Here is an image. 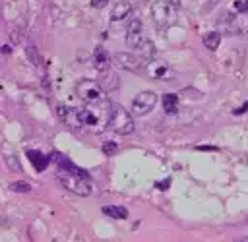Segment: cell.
<instances>
[{
    "label": "cell",
    "mask_w": 248,
    "mask_h": 242,
    "mask_svg": "<svg viewBox=\"0 0 248 242\" xmlns=\"http://www.w3.org/2000/svg\"><path fill=\"white\" fill-rule=\"evenodd\" d=\"M147 43L145 35H143V25L138 17H132L128 27H126V45L134 50H140L143 45Z\"/></svg>",
    "instance_id": "obj_5"
},
{
    "label": "cell",
    "mask_w": 248,
    "mask_h": 242,
    "mask_svg": "<svg viewBox=\"0 0 248 242\" xmlns=\"http://www.w3.org/2000/svg\"><path fill=\"white\" fill-rule=\"evenodd\" d=\"M169 184H170V178H165L163 182H155V186H157L159 190H167V188H169Z\"/></svg>",
    "instance_id": "obj_20"
},
{
    "label": "cell",
    "mask_w": 248,
    "mask_h": 242,
    "mask_svg": "<svg viewBox=\"0 0 248 242\" xmlns=\"http://www.w3.org/2000/svg\"><path fill=\"white\" fill-rule=\"evenodd\" d=\"M116 151H118V145H116V143H112V141L103 143V153H105V155H114Z\"/></svg>",
    "instance_id": "obj_17"
},
{
    "label": "cell",
    "mask_w": 248,
    "mask_h": 242,
    "mask_svg": "<svg viewBox=\"0 0 248 242\" xmlns=\"http://www.w3.org/2000/svg\"><path fill=\"white\" fill-rule=\"evenodd\" d=\"M114 60H116V64H118L120 68L130 70V72H141V70L145 68L143 58H138V56H134V54H130V52H116V54H114Z\"/></svg>",
    "instance_id": "obj_7"
},
{
    "label": "cell",
    "mask_w": 248,
    "mask_h": 242,
    "mask_svg": "<svg viewBox=\"0 0 248 242\" xmlns=\"http://www.w3.org/2000/svg\"><path fill=\"white\" fill-rule=\"evenodd\" d=\"M97 81H99V85H101V89L105 91V93H110V91H116L118 89V85H120V77L108 68V70H103V72H99V77H97Z\"/></svg>",
    "instance_id": "obj_8"
},
{
    "label": "cell",
    "mask_w": 248,
    "mask_h": 242,
    "mask_svg": "<svg viewBox=\"0 0 248 242\" xmlns=\"http://www.w3.org/2000/svg\"><path fill=\"white\" fill-rule=\"evenodd\" d=\"M108 128H110L112 132L120 134V136H128V134H132V132H134L136 124H134L132 114H130L124 106H120V105H116V103H110Z\"/></svg>",
    "instance_id": "obj_2"
},
{
    "label": "cell",
    "mask_w": 248,
    "mask_h": 242,
    "mask_svg": "<svg viewBox=\"0 0 248 242\" xmlns=\"http://www.w3.org/2000/svg\"><path fill=\"white\" fill-rule=\"evenodd\" d=\"M27 56H29V58H33V62H35V64H39V56H37L35 46H27Z\"/></svg>",
    "instance_id": "obj_19"
},
{
    "label": "cell",
    "mask_w": 248,
    "mask_h": 242,
    "mask_svg": "<svg viewBox=\"0 0 248 242\" xmlns=\"http://www.w3.org/2000/svg\"><path fill=\"white\" fill-rule=\"evenodd\" d=\"M103 213L108 215L110 219H126L128 217V209L122 207V205H105Z\"/></svg>",
    "instance_id": "obj_14"
},
{
    "label": "cell",
    "mask_w": 248,
    "mask_h": 242,
    "mask_svg": "<svg viewBox=\"0 0 248 242\" xmlns=\"http://www.w3.org/2000/svg\"><path fill=\"white\" fill-rule=\"evenodd\" d=\"M56 178L58 182L70 190L72 194H78V196H89L93 186H91V180H89V174L83 170V168H76V170H66V168H58L56 170Z\"/></svg>",
    "instance_id": "obj_1"
},
{
    "label": "cell",
    "mask_w": 248,
    "mask_h": 242,
    "mask_svg": "<svg viewBox=\"0 0 248 242\" xmlns=\"http://www.w3.org/2000/svg\"><path fill=\"white\" fill-rule=\"evenodd\" d=\"M10 188H12V192H21V194L31 192V186H29L27 182H23V180H19V182H12Z\"/></svg>",
    "instance_id": "obj_16"
},
{
    "label": "cell",
    "mask_w": 248,
    "mask_h": 242,
    "mask_svg": "<svg viewBox=\"0 0 248 242\" xmlns=\"http://www.w3.org/2000/svg\"><path fill=\"white\" fill-rule=\"evenodd\" d=\"M27 159L31 161V165L35 166L37 172H43V170L46 168L48 161H50L46 155H43V153H39V151H27Z\"/></svg>",
    "instance_id": "obj_10"
},
{
    "label": "cell",
    "mask_w": 248,
    "mask_h": 242,
    "mask_svg": "<svg viewBox=\"0 0 248 242\" xmlns=\"http://www.w3.org/2000/svg\"><path fill=\"white\" fill-rule=\"evenodd\" d=\"M147 72L157 79H167L169 66L165 62H161V60H151V62H147Z\"/></svg>",
    "instance_id": "obj_9"
},
{
    "label": "cell",
    "mask_w": 248,
    "mask_h": 242,
    "mask_svg": "<svg viewBox=\"0 0 248 242\" xmlns=\"http://www.w3.org/2000/svg\"><path fill=\"white\" fill-rule=\"evenodd\" d=\"M108 4V0H91V6L93 8H105Z\"/></svg>",
    "instance_id": "obj_21"
},
{
    "label": "cell",
    "mask_w": 248,
    "mask_h": 242,
    "mask_svg": "<svg viewBox=\"0 0 248 242\" xmlns=\"http://www.w3.org/2000/svg\"><path fill=\"white\" fill-rule=\"evenodd\" d=\"M76 91H78V97L83 101V103H89V105H97V103H103V89L99 85V81L95 79H79L76 83Z\"/></svg>",
    "instance_id": "obj_3"
},
{
    "label": "cell",
    "mask_w": 248,
    "mask_h": 242,
    "mask_svg": "<svg viewBox=\"0 0 248 242\" xmlns=\"http://www.w3.org/2000/svg\"><path fill=\"white\" fill-rule=\"evenodd\" d=\"M93 66H95L99 72H103V70H108V68H110V58H108V54H107L101 46L93 52Z\"/></svg>",
    "instance_id": "obj_11"
},
{
    "label": "cell",
    "mask_w": 248,
    "mask_h": 242,
    "mask_svg": "<svg viewBox=\"0 0 248 242\" xmlns=\"http://www.w3.org/2000/svg\"><path fill=\"white\" fill-rule=\"evenodd\" d=\"M232 10H236V12H248V0H236L234 4H232Z\"/></svg>",
    "instance_id": "obj_18"
},
{
    "label": "cell",
    "mask_w": 248,
    "mask_h": 242,
    "mask_svg": "<svg viewBox=\"0 0 248 242\" xmlns=\"http://www.w3.org/2000/svg\"><path fill=\"white\" fill-rule=\"evenodd\" d=\"M246 110H248V103H244L240 108H236V110H234V114H242V112H246Z\"/></svg>",
    "instance_id": "obj_22"
},
{
    "label": "cell",
    "mask_w": 248,
    "mask_h": 242,
    "mask_svg": "<svg viewBox=\"0 0 248 242\" xmlns=\"http://www.w3.org/2000/svg\"><path fill=\"white\" fill-rule=\"evenodd\" d=\"M130 14H132L130 2H118V4L114 6L112 14H110V19H112V21H120V19H126Z\"/></svg>",
    "instance_id": "obj_12"
},
{
    "label": "cell",
    "mask_w": 248,
    "mask_h": 242,
    "mask_svg": "<svg viewBox=\"0 0 248 242\" xmlns=\"http://www.w3.org/2000/svg\"><path fill=\"white\" fill-rule=\"evenodd\" d=\"M163 108L167 114H174L178 110V97L174 93H169L163 97Z\"/></svg>",
    "instance_id": "obj_15"
},
{
    "label": "cell",
    "mask_w": 248,
    "mask_h": 242,
    "mask_svg": "<svg viewBox=\"0 0 248 242\" xmlns=\"http://www.w3.org/2000/svg\"><path fill=\"white\" fill-rule=\"evenodd\" d=\"M219 43H221V31H209L203 35V46L207 50H217Z\"/></svg>",
    "instance_id": "obj_13"
},
{
    "label": "cell",
    "mask_w": 248,
    "mask_h": 242,
    "mask_svg": "<svg viewBox=\"0 0 248 242\" xmlns=\"http://www.w3.org/2000/svg\"><path fill=\"white\" fill-rule=\"evenodd\" d=\"M157 105V93L153 91H141L132 99V112L136 116H143L147 112H151Z\"/></svg>",
    "instance_id": "obj_6"
},
{
    "label": "cell",
    "mask_w": 248,
    "mask_h": 242,
    "mask_svg": "<svg viewBox=\"0 0 248 242\" xmlns=\"http://www.w3.org/2000/svg\"><path fill=\"white\" fill-rule=\"evenodd\" d=\"M176 6L178 2L176 0H161L153 6V19L159 21L161 25H169L176 19Z\"/></svg>",
    "instance_id": "obj_4"
}]
</instances>
